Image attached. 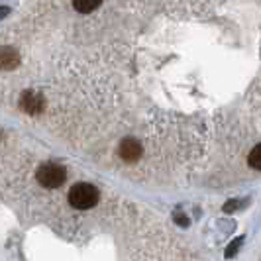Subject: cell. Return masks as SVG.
<instances>
[{
	"mask_svg": "<svg viewBox=\"0 0 261 261\" xmlns=\"http://www.w3.org/2000/svg\"><path fill=\"white\" fill-rule=\"evenodd\" d=\"M98 189L89 183H77L69 191V202L79 210H89L98 202Z\"/></svg>",
	"mask_w": 261,
	"mask_h": 261,
	"instance_id": "cell-1",
	"label": "cell"
},
{
	"mask_svg": "<svg viewBox=\"0 0 261 261\" xmlns=\"http://www.w3.org/2000/svg\"><path fill=\"white\" fill-rule=\"evenodd\" d=\"M38 183L45 189H57L65 183L67 171L65 167L57 165V163H45L38 169Z\"/></svg>",
	"mask_w": 261,
	"mask_h": 261,
	"instance_id": "cell-2",
	"label": "cell"
},
{
	"mask_svg": "<svg viewBox=\"0 0 261 261\" xmlns=\"http://www.w3.org/2000/svg\"><path fill=\"white\" fill-rule=\"evenodd\" d=\"M43 105H45V102H43L41 94H38V92L28 91L20 96V108H22L24 112H28V114H38V112H41V110H43Z\"/></svg>",
	"mask_w": 261,
	"mask_h": 261,
	"instance_id": "cell-3",
	"label": "cell"
},
{
	"mask_svg": "<svg viewBox=\"0 0 261 261\" xmlns=\"http://www.w3.org/2000/svg\"><path fill=\"white\" fill-rule=\"evenodd\" d=\"M118 153H120V157L124 161L132 163V161H136L138 157L142 155V145H140V142H136V140H124L120 144V147H118Z\"/></svg>",
	"mask_w": 261,
	"mask_h": 261,
	"instance_id": "cell-4",
	"label": "cell"
},
{
	"mask_svg": "<svg viewBox=\"0 0 261 261\" xmlns=\"http://www.w3.org/2000/svg\"><path fill=\"white\" fill-rule=\"evenodd\" d=\"M20 63V55L16 49L12 47H0V69L4 71H10V69H16Z\"/></svg>",
	"mask_w": 261,
	"mask_h": 261,
	"instance_id": "cell-5",
	"label": "cell"
},
{
	"mask_svg": "<svg viewBox=\"0 0 261 261\" xmlns=\"http://www.w3.org/2000/svg\"><path fill=\"white\" fill-rule=\"evenodd\" d=\"M248 163H249V167H251V169L261 171V144H257L251 151H249Z\"/></svg>",
	"mask_w": 261,
	"mask_h": 261,
	"instance_id": "cell-6",
	"label": "cell"
},
{
	"mask_svg": "<svg viewBox=\"0 0 261 261\" xmlns=\"http://www.w3.org/2000/svg\"><path fill=\"white\" fill-rule=\"evenodd\" d=\"M100 6V2H87V0H77V2H73V8L81 14H89L92 10H96Z\"/></svg>",
	"mask_w": 261,
	"mask_h": 261,
	"instance_id": "cell-7",
	"label": "cell"
},
{
	"mask_svg": "<svg viewBox=\"0 0 261 261\" xmlns=\"http://www.w3.org/2000/svg\"><path fill=\"white\" fill-rule=\"evenodd\" d=\"M244 240H246L244 236H240V238H236L234 242H232V244H230V246L226 248V257H234L236 253H238V249L242 248V244H244Z\"/></svg>",
	"mask_w": 261,
	"mask_h": 261,
	"instance_id": "cell-8",
	"label": "cell"
},
{
	"mask_svg": "<svg viewBox=\"0 0 261 261\" xmlns=\"http://www.w3.org/2000/svg\"><path fill=\"white\" fill-rule=\"evenodd\" d=\"M238 204H240V200H230V202H226L224 204V212H234L238 208Z\"/></svg>",
	"mask_w": 261,
	"mask_h": 261,
	"instance_id": "cell-9",
	"label": "cell"
},
{
	"mask_svg": "<svg viewBox=\"0 0 261 261\" xmlns=\"http://www.w3.org/2000/svg\"><path fill=\"white\" fill-rule=\"evenodd\" d=\"M8 12V8H0V18H2V14H6Z\"/></svg>",
	"mask_w": 261,
	"mask_h": 261,
	"instance_id": "cell-10",
	"label": "cell"
}]
</instances>
